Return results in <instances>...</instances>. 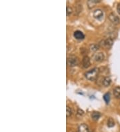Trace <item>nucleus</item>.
Instances as JSON below:
<instances>
[{
	"instance_id": "nucleus-4",
	"label": "nucleus",
	"mask_w": 120,
	"mask_h": 132,
	"mask_svg": "<svg viewBox=\"0 0 120 132\" xmlns=\"http://www.w3.org/2000/svg\"><path fill=\"white\" fill-rule=\"evenodd\" d=\"M108 18H109V19L110 20V21L112 23H114V24L115 25H117L119 23V17L117 16V15H116L115 13H111L109 15V17H108Z\"/></svg>"
},
{
	"instance_id": "nucleus-19",
	"label": "nucleus",
	"mask_w": 120,
	"mask_h": 132,
	"mask_svg": "<svg viewBox=\"0 0 120 132\" xmlns=\"http://www.w3.org/2000/svg\"><path fill=\"white\" fill-rule=\"evenodd\" d=\"M77 114L79 115V116H83L84 114V111L83 110H80V109H78L77 110Z\"/></svg>"
},
{
	"instance_id": "nucleus-9",
	"label": "nucleus",
	"mask_w": 120,
	"mask_h": 132,
	"mask_svg": "<svg viewBox=\"0 0 120 132\" xmlns=\"http://www.w3.org/2000/svg\"><path fill=\"white\" fill-rule=\"evenodd\" d=\"M78 132H89V128L86 124H81L78 127Z\"/></svg>"
},
{
	"instance_id": "nucleus-18",
	"label": "nucleus",
	"mask_w": 120,
	"mask_h": 132,
	"mask_svg": "<svg viewBox=\"0 0 120 132\" xmlns=\"http://www.w3.org/2000/svg\"><path fill=\"white\" fill-rule=\"evenodd\" d=\"M72 12H73V10L70 7L67 6V15H71L72 13Z\"/></svg>"
},
{
	"instance_id": "nucleus-16",
	"label": "nucleus",
	"mask_w": 120,
	"mask_h": 132,
	"mask_svg": "<svg viewBox=\"0 0 120 132\" xmlns=\"http://www.w3.org/2000/svg\"><path fill=\"white\" fill-rule=\"evenodd\" d=\"M99 45H96V44H92V45H90V50L92 51V52H96V51H98V50L99 49Z\"/></svg>"
},
{
	"instance_id": "nucleus-11",
	"label": "nucleus",
	"mask_w": 120,
	"mask_h": 132,
	"mask_svg": "<svg viewBox=\"0 0 120 132\" xmlns=\"http://www.w3.org/2000/svg\"><path fill=\"white\" fill-rule=\"evenodd\" d=\"M100 116H101L100 113L97 112V111H94V112H93L92 114H91V118H92V119H93V121H98V119H99Z\"/></svg>"
},
{
	"instance_id": "nucleus-14",
	"label": "nucleus",
	"mask_w": 120,
	"mask_h": 132,
	"mask_svg": "<svg viewBox=\"0 0 120 132\" xmlns=\"http://www.w3.org/2000/svg\"><path fill=\"white\" fill-rule=\"evenodd\" d=\"M103 100L106 103H109V101H110V94L107 93V94H105L103 95Z\"/></svg>"
},
{
	"instance_id": "nucleus-13",
	"label": "nucleus",
	"mask_w": 120,
	"mask_h": 132,
	"mask_svg": "<svg viewBox=\"0 0 120 132\" xmlns=\"http://www.w3.org/2000/svg\"><path fill=\"white\" fill-rule=\"evenodd\" d=\"M114 95L116 98H120V87H116L114 89Z\"/></svg>"
},
{
	"instance_id": "nucleus-15",
	"label": "nucleus",
	"mask_w": 120,
	"mask_h": 132,
	"mask_svg": "<svg viewBox=\"0 0 120 132\" xmlns=\"http://www.w3.org/2000/svg\"><path fill=\"white\" fill-rule=\"evenodd\" d=\"M115 126V121L112 118H109L108 119V121H107V126L109 127H114Z\"/></svg>"
},
{
	"instance_id": "nucleus-8",
	"label": "nucleus",
	"mask_w": 120,
	"mask_h": 132,
	"mask_svg": "<svg viewBox=\"0 0 120 132\" xmlns=\"http://www.w3.org/2000/svg\"><path fill=\"white\" fill-rule=\"evenodd\" d=\"M104 60V55L103 53H96L94 55V60L97 62H101L103 61Z\"/></svg>"
},
{
	"instance_id": "nucleus-6",
	"label": "nucleus",
	"mask_w": 120,
	"mask_h": 132,
	"mask_svg": "<svg viewBox=\"0 0 120 132\" xmlns=\"http://www.w3.org/2000/svg\"><path fill=\"white\" fill-rule=\"evenodd\" d=\"M93 15V17H94L95 19H101V18H103V13L102 10L98 9V10H95Z\"/></svg>"
},
{
	"instance_id": "nucleus-10",
	"label": "nucleus",
	"mask_w": 120,
	"mask_h": 132,
	"mask_svg": "<svg viewBox=\"0 0 120 132\" xmlns=\"http://www.w3.org/2000/svg\"><path fill=\"white\" fill-rule=\"evenodd\" d=\"M111 81V80L110 77H104L103 79L102 80V85H103V86H105V87H107V86H109V85H110Z\"/></svg>"
},
{
	"instance_id": "nucleus-1",
	"label": "nucleus",
	"mask_w": 120,
	"mask_h": 132,
	"mask_svg": "<svg viewBox=\"0 0 120 132\" xmlns=\"http://www.w3.org/2000/svg\"><path fill=\"white\" fill-rule=\"evenodd\" d=\"M99 70L98 68H93L92 69H90L87 72H85V76L88 80L94 81L98 78V76L99 75Z\"/></svg>"
},
{
	"instance_id": "nucleus-7",
	"label": "nucleus",
	"mask_w": 120,
	"mask_h": 132,
	"mask_svg": "<svg viewBox=\"0 0 120 132\" xmlns=\"http://www.w3.org/2000/svg\"><path fill=\"white\" fill-rule=\"evenodd\" d=\"M74 36L76 39H78V40H82V39H83L84 37H85V36L84 34L81 31H75L74 34Z\"/></svg>"
},
{
	"instance_id": "nucleus-21",
	"label": "nucleus",
	"mask_w": 120,
	"mask_h": 132,
	"mask_svg": "<svg viewBox=\"0 0 120 132\" xmlns=\"http://www.w3.org/2000/svg\"><path fill=\"white\" fill-rule=\"evenodd\" d=\"M74 132H75V131H74Z\"/></svg>"
},
{
	"instance_id": "nucleus-5",
	"label": "nucleus",
	"mask_w": 120,
	"mask_h": 132,
	"mask_svg": "<svg viewBox=\"0 0 120 132\" xmlns=\"http://www.w3.org/2000/svg\"><path fill=\"white\" fill-rule=\"evenodd\" d=\"M90 57L87 55L83 57V60H82V65H83V67L84 68H87L90 66Z\"/></svg>"
},
{
	"instance_id": "nucleus-12",
	"label": "nucleus",
	"mask_w": 120,
	"mask_h": 132,
	"mask_svg": "<svg viewBox=\"0 0 120 132\" xmlns=\"http://www.w3.org/2000/svg\"><path fill=\"white\" fill-rule=\"evenodd\" d=\"M101 1L100 0H89L87 2V4L89 5V7L90 8H91V7H94V5L95 4H97L98 3L100 2Z\"/></svg>"
},
{
	"instance_id": "nucleus-3",
	"label": "nucleus",
	"mask_w": 120,
	"mask_h": 132,
	"mask_svg": "<svg viewBox=\"0 0 120 132\" xmlns=\"http://www.w3.org/2000/svg\"><path fill=\"white\" fill-rule=\"evenodd\" d=\"M113 39L111 38H107L105 40L101 41V44H99V45H101V46H104V47H106V48L109 49L113 45Z\"/></svg>"
},
{
	"instance_id": "nucleus-2",
	"label": "nucleus",
	"mask_w": 120,
	"mask_h": 132,
	"mask_svg": "<svg viewBox=\"0 0 120 132\" xmlns=\"http://www.w3.org/2000/svg\"><path fill=\"white\" fill-rule=\"evenodd\" d=\"M67 63L69 67H75L79 63L78 58L75 55H70L67 57Z\"/></svg>"
},
{
	"instance_id": "nucleus-17",
	"label": "nucleus",
	"mask_w": 120,
	"mask_h": 132,
	"mask_svg": "<svg viewBox=\"0 0 120 132\" xmlns=\"http://www.w3.org/2000/svg\"><path fill=\"white\" fill-rule=\"evenodd\" d=\"M72 114V110L71 109V108H69V106H67L66 108V116H67V118H69L71 116Z\"/></svg>"
},
{
	"instance_id": "nucleus-20",
	"label": "nucleus",
	"mask_w": 120,
	"mask_h": 132,
	"mask_svg": "<svg viewBox=\"0 0 120 132\" xmlns=\"http://www.w3.org/2000/svg\"><path fill=\"white\" fill-rule=\"evenodd\" d=\"M117 12H118V13H119V14L120 15V3H119L118 5H117Z\"/></svg>"
}]
</instances>
